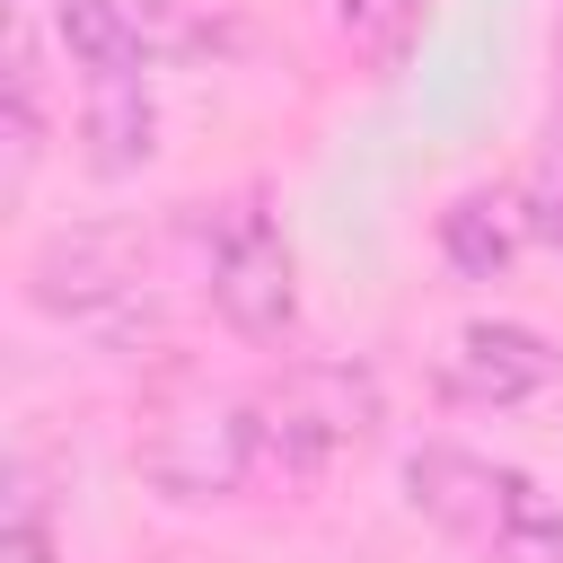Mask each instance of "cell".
<instances>
[{
	"label": "cell",
	"mask_w": 563,
	"mask_h": 563,
	"mask_svg": "<svg viewBox=\"0 0 563 563\" xmlns=\"http://www.w3.org/2000/svg\"><path fill=\"white\" fill-rule=\"evenodd\" d=\"M554 150H563V114H554Z\"/></svg>",
	"instance_id": "cell-14"
},
{
	"label": "cell",
	"mask_w": 563,
	"mask_h": 563,
	"mask_svg": "<svg viewBox=\"0 0 563 563\" xmlns=\"http://www.w3.org/2000/svg\"><path fill=\"white\" fill-rule=\"evenodd\" d=\"M255 413H264V475L317 484L325 466H343L378 431L387 396L352 361H290L273 387H255Z\"/></svg>",
	"instance_id": "cell-5"
},
{
	"label": "cell",
	"mask_w": 563,
	"mask_h": 563,
	"mask_svg": "<svg viewBox=\"0 0 563 563\" xmlns=\"http://www.w3.org/2000/svg\"><path fill=\"white\" fill-rule=\"evenodd\" d=\"M519 211H528V238L563 246V176H537V185L519 194Z\"/></svg>",
	"instance_id": "cell-13"
},
{
	"label": "cell",
	"mask_w": 563,
	"mask_h": 563,
	"mask_svg": "<svg viewBox=\"0 0 563 563\" xmlns=\"http://www.w3.org/2000/svg\"><path fill=\"white\" fill-rule=\"evenodd\" d=\"M422 18H431V0H334V35H343L378 79H387V70H405V53H413Z\"/></svg>",
	"instance_id": "cell-10"
},
{
	"label": "cell",
	"mask_w": 563,
	"mask_h": 563,
	"mask_svg": "<svg viewBox=\"0 0 563 563\" xmlns=\"http://www.w3.org/2000/svg\"><path fill=\"white\" fill-rule=\"evenodd\" d=\"M405 501L475 563H563V510L501 457L431 440L405 457Z\"/></svg>",
	"instance_id": "cell-1"
},
{
	"label": "cell",
	"mask_w": 563,
	"mask_h": 563,
	"mask_svg": "<svg viewBox=\"0 0 563 563\" xmlns=\"http://www.w3.org/2000/svg\"><path fill=\"white\" fill-rule=\"evenodd\" d=\"M255 475H264V413H255V396L211 387V378H185V387L158 396V413L141 431V484L158 501L202 510V501L246 493Z\"/></svg>",
	"instance_id": "cell-4"
},
{
	"label": "cell",
	"mask_w": 563,
	"mask_h": 563,
	"mask_svg": "<svg viewBox=\"0 0 563 563\" xmlns=\"http://www.w3.org/2000/svg\"><path fill=\"white\" fill-rule=\"evenodd\" d=\"M194 255H202V299L238 343H290L299 334V255H290V229H282L264 185L220 194L194 220Z\"/></svg>",
	"instance_id": "cell-2"
},
{
	"label": "cell",
	"mask_w": 563,
	"mask_h": 563,
	"mask_svg": "<svg viewBox=\"0 0 563 563\" xmlns=\"http://www.w3.org/2000/svg\"><path fill=\"white\" fill-rule=\"evenodd\" d=\"M26 299L106 352L158 343V282H150V246L132 229H53L26 255Z\"/></svg>",
	"instance_id": "cell-3"
},
{
	"label": "cell",
	"mask_w": 563,
	"mask_h": 563,
	"mask_svg": "<svg viewBox=\"0 0 563 563\" xmlns=\"http://www.w3.org/2000/svg\"><path fill=\"white\" fill-rule=\"evenodd\" d=\"M79 158H88V176H141L150 167V150H158V97H150V70H132V79H88V106H79Z\"/></svg>",
	"instance_id": "cell-7"
},
{
	"label": "cell",
	"mask_w": 563,
	"mask_h": 563,
	"mask_svg": "<svg viewBox=\"0 0 563 563\" xmlns=\"http://www.w3.org/2000/svg\"><path fill=\"white\" fill-rule=\"evenodd\" d=\"M9 563H53V519H44V493H35L26 457L9 466Z\"/></svg>",
	"instance_id": "cell-12"
},
{
	"label": "cell",
	"mask_w": 563,
	"mask_h": 563,
	"mask_svg": "<svg viewBox=\"0 0 563 563\" xmlns=\"http://www.w3.org/2000/svg\"><path fill=\"white\" fill-rule=\"evenodd\" d=\"M44 18H53L62 62L79 70V88H88V79H132V70H150V53H158L132 0H44Z\"/></svg>",
	"instance_id": "cell-8"
},
{
	"label": "cell",
	"mask_w": 563,
	"mask_h": 563,
	"mask_svg": "<svg viewBox=\"0 0 563 563\" xmlns=\"http://www.w3.org/2000/svg\"><path fill=\"white\" fill-rule=\"evenodd\" d=\"M35 158H44V88H35V35L18 26V44H9V194L35 176Z\"/></svg>",
	"instance_id": "cell-11"
},
{
	"label": "cell",
	"mask_w": 563,
	"mask_h": 563,
	"mask_svg": "<svg viewBox=\"0 0 563 563\" xmlns=\"http://www.w3.org/2000/svg\"><path fill=\"white\" fill-rule=\"evenodd\" d=\"M554 343L537 334V325H510V317H475V325H457L449 334V352H440V396L449 405H475V413H510V405H528L537 387H554Z\"/></svg>",
	"instance_id": "cell-6"
},
{
	"label": "cell",
	"mask_w": 563,
	"mask_h": 563,
	"mask_svg": "<svg viewBox=\"0 0 563 563\" xmlns=\"http://www.w3.org/2000/svg\"><path fill=\"white\" fill-rule=\"evenodd\" d=\"M519 246H528V211H519V194H457V202L440 211V255H449L466 282H493Z\"/></svg>",
	"instance_id": "cell-9"
}]
</instances>
